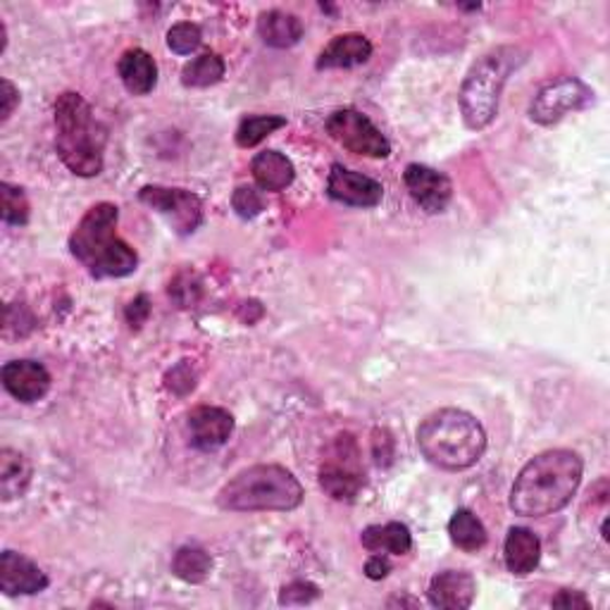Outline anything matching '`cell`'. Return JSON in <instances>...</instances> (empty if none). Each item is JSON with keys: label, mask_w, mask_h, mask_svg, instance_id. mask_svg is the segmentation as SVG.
Instances as JSON below:
<instances>
[{"label": "cell", "mask_w": 610, "mask_h": 610, "mask_svg": "<svg viewBox=\"0 0 610 610\" xmlns=\"http://www.w3.org/2000/svg\"><path fill=\"white\" fill-rule=\"evenodd\" d=\"M148 315H150V301L144 294L136 296L130 305H126V322H130L136 329L142 327V325H146Z\"/></svg>", "instance_id": "1f68e13d"}, {"label": "cell", "mask_w": 610, "mask_h": 610, "mask_svg": "<svg viewBox=\"0 0 610 610\" xmlns=\"http://www.w3.org/2000/svg\"><path fill=\"white\" fill-rule=\"evenodd\" d=\"M303 501L301 481L282 465H253L229 479L218 493L224 511H294Z\"/></svg>", "instance_id": "5b68a950"}, {"label": "cell", "mask_w": 610, "mask_h": 610, "mask_svg": "<svg viewBox=\"0 0 610 610\" xmlns=\"http://www.w3.org/2000/svg\"><path fill=\"white\" fill-rule=\"evenodd\" d=\"M138 198L148 208L162 215L170 222L176 234H194L203 222V203L196 194L186 188H168V186H144L138 191Z\"/></svg>", "instance_id": "30bf717a"}, {"label": "cell", "mask_w": 610, "mask_h": 610, "mask_svg": "<svg viewBox=\"0 0 610 610\" xmlns=\"http://www.w3.org/2000/svg\"><path fill=\"white\" fill-rule=\"evenodd\" d=\"M553 608H591V601L577 589H563L551 599Z\"/></svg>", "instance_id": "d6a6232c"}, {"label": "cell", "mask_w": 610, "mask_h": 610, "mask_svg": "<svg viewBox=\"0 0 610 610\" xmlns=\"http://www.w3.org/2000/svg\"><path fill=\"white\" fill-rule=\"evenodd\" d=\"M594 103L591 86L584 84L575 76H565L549 86H544L541 91L534 96L529 106V118L544 126L561 122L570 112H580Z\"/></svg>", "instance_id": "ba28073f"}, {"label": "cell", "mask_w": 610, "mask_h": 610, "mask_svg": "<svg viewBox=\"0 0 610 610\" xmlns=\"http://www.w3.org/2000/svg\"><path fill=\"white\" fill-rule=\"evenodd\" d=\"M373 58V44L363 34H341L317 58V70H349Z\"/></svg>", "instance_id": "e0dca14e"}, {"label": "cell", "mask_w": 610, "mask_h": 610, "mask_svg": "<svg viewBox=\"0 0 610 610\" xmlns=\"http://www.w3.org/2000/svg\"><path fill=\"white\" fill-rule=\"evenodd\" d=\"M582 473L584 463L575 451L551 449L534 455L515 479L511 508L525 517L553 515L572 501Z\"/></svg>", "instance_id": "6da1fadb"}, {"label": "cell", "mask_w": 610, "mask_h": 610, "mask_svg": "<svg viewBox=\"0 0 610 610\" xmlns=\"http://www.w3.org/2000/svg\"><path fill=\"white\" fill-rule=\"evenodd\" d=\"M449 537H451V541L461 551L475 553L479 549H485L487 527L481 525V520L473 511H467V508H461V511H455L453 517H451Z\"/></svg>", "instance_id": "cb8c5ba5"}, {"label": "cell", "mask_w": 610, "mask_h": 610, "mask_svg": "<svg viewBox=\"0 0 610 610\" xmlns=\"http://www.w3.org/2000/svg\"><path fill=\"white\" fill-rule=\"evenodd\" d=\"M329 196L355 208H375L385 196V186L361 172H353L343 164H334L327 180Z\"/></svg>", "instance_id": "7c38bea8"}, {"label": "cell", "mask_w": 610, "mask_h": 610, "mask_svg": "<svg viewBox=\"0 0 610 610\" xmlns=\"http://www.w3.org/2000/svg\"><path fill=\"white\" fill-rule=\"evenodd\" d=\"M118 206L98 203L84 215L70 236L72 256L96 279L126 277L138 265L136 251L118 234Z\"/></svg>", "instance_id": "7a4b0ae2"}, {"label": "cell", "mask_w": 610, "mask_h": 610, "mask_svg": "<svg viewBox=\"0 0 610 610\" xmlns=\"http://www.w3.org/2000/svg\"><path fill=\"white\" fill-rule=\"evenodd\" d=\"M3 387L12 399L22 403L41 401L50 389V373L36 361H12L0 373Z\"/></svg>", "instance_id": "5bb4252c"}, {"label": "cell", "mask_w": 610, "mask_h": 610, "mask_svg": "<svg viewBox=\"0 0 610 610\" xmlns=\"http://www.w3.org/2000/svg\"><path fill=\"white\" fill-rule=\"evenodd\" d=\"M203 44V34L198 24L180 22L168 32V46L174 50L176 56H191L198 46Z\"/></svg>", "instance_id": "f1b7e54d"}, {"label": "cell", "mask_w": 610, "mask_h": 610, "mask_svg": "<svg viewBox=\"0 0 610 610\" xmlns=\"http://www.w3.org/2000/svg\"><path fill=\"white\" fill-rule=\"evenodd\" d=\"M320 487L334 501H353L365 487V475L358 463V449L353 437L343 435L337 441V451L320 467Z\"/></svg>", "instance_id": "9c48e42d"}, {"label": "cell", "mask_w": 610, "mask_h": 610, "mask_svg": "<svg viewBox=\"0 0 610 610\" xmlns=\"http://www.w3.org/2000/svg\"><path fill=\"white\" fill-rule=\"evenodd\" d=\"M327 132L339 146L365 158H389L391 144L373 124L370 118L353 108H343L329 114Z\"/></svg>", "instance_id": "52a82bcc"}, {"label": "cell", "mask_w": 610, "mask_h": 610, "mask_svg": "<svg viewBox=\"0 0 610 610\" xmlns=\"http://www.w3.org/2000/svg\"><path fill=\"white\" fill-rule=\"evenodd\" d=\"M224 76V60L215 53H203L186 62L182 70V82L191 88H208Z\"/></svg>", "instance_id": "484cf974"}, {"label": "cell", "mask_w": 610, "mask_h": 610, "mask_svg": "<svg viewBox=\"0 0 610 610\" xmlns=\"http://www.w3.org/2000/svg\"><path fill=\"white\" fill-rule=\"evenodd\" d=\"M20 100V91L15 86H12L10 80H3V122L10 120V114L15 112V106Z\"/></svg>", "instance_id": "e575fe53"}, {"label": "cell", "mask_w": 610, "mask_h": 610, "mask_svg": "<svg viewBox=\"0 0 610 610\" xmlns=\"http://www.w3.org/2000/svg\"><path fill=\"white\" fill-rule=\"evenodd\" d=\"M403 180L419 208L431 215L447 210L451 196H453V186L447 174L431 170V168H427V164L413 162L405 168Z\"/></svg>", "instance_id": "8fae6325"}, {"label": "cell", "mask_w": 610, "mask_h": 610, "mask_svg": "<svg viewBox=\"0 0 610 610\" xmlns=\"http://www.w3.org/2000/svg\"><path fill=\"white\" fill-rule=\"evenodd\" d=\"M108 132L96 120L84 96L65 91L56 100V150L60 160L80 176H96L103 170Z\"/></svg>", "instance_id": "277c9868"}, {"label": "cell", "mask_w": 610, "mask_h": 610, "mask_svg": "<svg viewBox=\"0 0 610 610\" xmlns=\"http://www.w3.org/2000/svg\"><path fill=\"white\" fill-rule=\"evenodd\" d=\"M320 596V589L313 582H291L279 594V603L282 606H303L315 601Z\"/></svg>", "instance_id": "4dcf8cb0"}, {"label": "cell", "mask_w": 610, "mask_h": 610, "mask_svg": "<svg viewBox=\"0 0 610 610\" xmlns=\"http://www.w3.org/2000/svg\"><path fill=\"white\" fill-rule=\"evenodd\" d=\"M391 572V563H389V558L387 556H381V553H375L370 561L365 563V575L370 577V580H385L387 575Z\"/></svg>", "instance_id": "836d02e7"}, {"label": "cell", "mask_w": 610, "mask_h": 610, "mask_svg": "<svg viewBox=\"0 0 610 610\" xmlns=\"http://www.w3.org/2000/svg\"><path fill=\"white\" fill-rule=\"evenodd\" d=\"M505 565L515 577H527L529 572L537 570L541 561V541L534 532L525 527H513L508 532L503 544Z\"/></svg>", "instance_id": "ac0fdd59"}, {"label": "cell", "mask_w": 610, "mask_h": 610, "mask_svg": "<svg viewBox=\"0 0 610 610\" xmlns=\"http://www.w3.org/2000/svg\"><path fill=\"white\" fill-rule=\"evenodd\" d=\"M258 34L267 46L291 48L301 41L303 24L296 15H289V12H282V10H270L260 15Z\"/></svg>", "instance_id": "7402d4cb"}, {"label": "cell", "mask_w": 610, "mask_h": 610, "mask_svg": "<svg viewBox=\"0 0 610 610\" xmlns=\"http://www.w3.org/2000/svg\"><path fill=\"white\" fill-rule=\"evenodd\" d=\"M417 447L431 465L441 469L473 467L487 451L485 427L465 411L443 408L417 427Z\"/></svg>", "instance_id": "3957f363"}, {"label": "cell", "mask_w": 610, "mask_h": 610, "mask_svg": "<svg viewBox=\"0 0 610 610\" xmlns=\"http://www.w3.org/2000/svg\"><path fill=\"white\" fill-rule=\"evenodd\" d=\"M44 589H48V577L41 568L22 553L3 551L0 556V591L8 596H32Z\"/></svg>", "instance_id": "4fadbf2b"}, {"label": "cell", "mask_w": 610, "mask_h": 610, "mask_svg": "<svg viewBox=\"0 0 610 610\" xmlns=\"http://www.w3.org/2000/svg\"><path fill=\"white\" fill-rule=\"evenodd\" d=\"M234 431V417L224 408L200 405L188 413V435L191 443L200 451H215L227 443Z\"/></svg>", "instance_id": "9a60e30c"}, {"label": "cell", "mask_w": 610, "mask_h": 610, "mask_svg": "<svg viewBox=\"0 0 610 610\" xmlns=\"http://www.w3.org/2000/svg\"><path fill=\"white\" fill-rule=\"evenodd\" d=\"M32 481V465L20 451H0V493L3 501L20 499Z\"/></svg>", "instance_id": "603a6c76"}, {"label": "cell", "mask_w": 610, "mask_h": 610, "mask_svg": "<svg viewBox=\"0 0 610 610\" xmlns=\"http://www.w3.org/2000/svg\"><path fill=\"white\" fill-rule=\"evenodd\" d=\"M361 544L370 553H391V556H405L413 549V534L401 523H387V525H373L363 529Z\"/></svg>", "instance_id": "44dd1931"}, {"label": "cell", "mask_w": 610, "mask_h": 610, "mask_svg": "<svg viewBox=\"0 0 610 610\" xmlns=\"http://www.w3.org/2000/svg\"><path fill=\"white\" fill-rule=\"evenodd\" d=\"M520 56L523 53L517 48L503 46L481 56L469 68L461 86V112L469 130L479 132L493 122L508 76L525 60Z\"/></svg>", "instance_id": "8992f818"}, {"label": "cell", "mask_w": 610, "mask_h": 610, "mask_svg": "<svg viewBox=\"0 0 610 610\" xmlns=\"http://www.w3.org/2000/svg\"><path fill=\"white\" fill-rule=\"evenodd\" d=\"M282 126H286V120L279 118V114H253V118L241 120L236 130V144L241 148H253L277 130H282Z\"/></svg>", "instance_id": "4316f807"}, {"label": "cell", "mask_w": 610, "mask_h": 610, "mask_svg": "<svg viewBox=\"0 0 610 610\" xmlns=\"http://www.w3.org/2000/svg\"><path fill=\"white\" fill-rule=\"evenodd\" d=\"M0 198H3V222L22 227L29 220V200L20 186L8 182L0 184Z\"/></svg>", "instance_id": "83f0119b"}, {"label": "cell", "mask_w": 610, "mask_h": 610, "mask_svg": "<svg viewBox=\"0 0 610 610\" xmlns=\"http://www.w3.org/2000/svg\"><path fill=\"white\" fill-rule=\"evenodd\" d=\"M477 584L475 577L465 570H443L429 582V603L435 608L461 610L475 601Z\"/></svg>", "instance_id": "2e32d148"}, {"label": "cell", "mask_w": 610, "mask_h": 610, "mask_svg": "<svg viewBox=\"0 0 610 610\" xmlns=\"http://www.w3.org/2000/svg\"><path fill=\"white\" fill-rule=\"evenodd\" d=\"M120 80L124 88L134 96H146L158 84V65L144 48H132L120 58Z\"/></svg>", "instance_id": "d6986e66"}, {"label": "cell", "mask_w": 610, "mask_h": 610, "mask_svg": "<svg viewBox=\"0 0 610 610\" xmlns=\"http://www.w3.org/2000/svg\"><path fill=\"white\" fill-rule=\"evenodd\" d=\"M253 180L263 191H284L296 176L294 162L279 150H263L253 158Z\"/></svg>", "instance_id": "ffe728a7"}, {"label": "cell", "mask_w": 610, "mask_h": 610, "mask_svg": "<svg viewBox=\"0 0 610 610\" xmlns=\"http://www.w3.org/2000/svg\"><path fill=\"white\" fill-rule=\"evenodd\" d=\"M232 206H234L239 218L253 220V218H258V215L263 212L265 203H263V196H260V191H258V188H253V186H239V188L234 191V196H232Z\"/></svg>", "instance_id": "f546056e"}, {"label": "cell", "mask_w": 610, "mask_h": 610, "mask_svg": "<svg viewBox=\"0 0 610 610\" xmlns=\"http://www.w3.org/2000/svg\"><path fill=\"white\" fill-rule=\"evenodd\" d=\"M210 568H212V558L208 551H203L200 546H182V549L174 553V561H172L174 575L188 584L206 582L210 575Z\"/></svg>", "instance_id": "d4e9b609"}]
</instances>
